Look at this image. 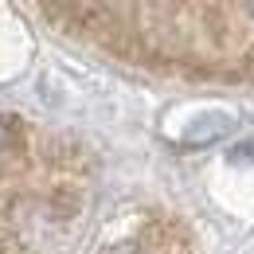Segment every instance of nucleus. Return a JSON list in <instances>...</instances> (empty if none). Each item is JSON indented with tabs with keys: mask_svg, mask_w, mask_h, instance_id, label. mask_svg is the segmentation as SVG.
<instances>
[{
	"mask_svg": "<svg viewBox=\"0 0 254 254\" xmlns=\"http://www.w3.org/2000/svg\"><path fill=\"white\" fill-rule=\"evenodd\" d=\"M231 133V118L223 114V110H211V114H199L188 129H184V141L191 145H211V141H219Z\"/></svg>",
	"mask_w": 254,
	"mask_h": 254,
	"instance_id": "nucleus-1",
	"label": "nucleus"
},
{
	"mask_svg": "<svg viewBox=\"0 0 254 254\" xmlns=\"http://www.w3.org/2000/svg\"><path fill=\"white\" fill-rule=\"evenodd\" d=\"M231 160H254V137H247V141H239V145L231 149Z\"/></svg>",
	"mask_w": 254,
	"mask_h": 254,
	"instance_id": "nucleus-2",
	"label": "nucleus"
},
{
	"mask_svg": "<svg viewBox=\"0 0 254 254\" xmlns=\"http://www.w3.org/2000/svg\"><path fill=\"white\" fill-rule=\"evenodd\" d=\"M102 254H141V247L137 243H118V247H106Z\"/></svg>",
	"mask_w": 254,
	"mask_h": 254,
	"instance_id": "nucleus-3",
	"label": "nucleus"
},
{
	"mask_svg": "<svg viewBox=\"0 0 254 254\" xmlns=\"http://www.w3.org/2000/svg\"><path fill=\"white\" fill-rule=\"evenodd\" d=\"M8 145V126H4V118H0V149Z\"/></svg>",
	"mask_w": 254,
	"mask_h": 254,
	"instance_id": "nucleus-4",
	"label": "nucleus"
},
{
	"mask_svg": "<svg viewBox=\"0 0 254 254\" xmlns=\"http://www.w3.org/2000/svg\"><path fill=\"white\" fill-rule=\"evenodd\" d=\"M247 12H251V16H254V4H247Z\"/></svg>",
	"mask_w": 254,
	"mask_h": 254,
	"instance_id": "nucleus-5",
	"label": "nucleus"
}]
</instances>
